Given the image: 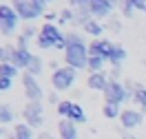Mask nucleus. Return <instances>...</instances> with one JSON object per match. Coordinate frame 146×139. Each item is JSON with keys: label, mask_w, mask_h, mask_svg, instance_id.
<instances>
[{"label": "nucleus", "mask_w": 146, "mask_h": 139, "mask_svg": "<svg viewBox=\"0 0 146 139\" xmlns=\"http://www.w3.org/2000/svg\"><path fill=\"white\" fill-rule=\"evenodd\" d=\"M133 11H135L133 0H124V2H122V16H124V18H131V16H133Z\"/></svg>", "instance_id": "c756f323"}, {"label": "nucleus", "mask_w": 146, "mask_h": 139, "mask_svg": "<svg viewBox=\"0 0 146 139\" xmlns=\"http://www.w3.org/2000/svg\"><path fill=\"white\" fill-rule=\"evenodd\" d=\"M109 77H106V75L104 73H91L89 75V80H86V86H89V88H91V91H106V86H109Z\"/></svg>", "instance_id": "4468645a"}, {"label": "nucleus", "mask_w": 146, "mask_h": 139, "mask_svg": "<svg viewBox=\"0 0 146 139\" xmlns=\"http://www.w3.org/2000/svg\"><path fill=\"white\" fill-rule=\"evenodd\" d=\"M58 132H60V139H78V128L71 119H60Z\"/></svg>", "instance_id": "2eb2a0df"}, {"label": "nucleus", "mask_w": 146, "mask_h": 139, "mask_svg": "<svg viewBox=\"0 0 146 139\" xmlns=\"http://www.w3.org/2000/svg\"><path fill=\"white\" fill-rule=\"evenodd\" d=\"M73 20H75V13H73V9L69 7V9L60 11V20H58V24H64V22H71V24H73Z\"/></svg>", "instance_id": "cd10ccee"}, {"label": "nucleus", "mask_w": 146, "mask_h": 139, "mask_svg": "<svg viewBox=\"0 0 146 139\" xmlns=\"http://www.w3.org/2000/svg\"><path fill=\"white\" fill-rule=\"evenodd\" d=\"M142 121H144V115H142V111H135V108H124L122 115H119V124H122V128H126V130L137 128Z\"/></svg>", "instance_id": "9b49d317"}, {"label": "nucleus", "mask_w": 146, "mask_h": 139, "mask_svg": "<svg viewBox=\"0 0 146 139\" xmlns=\"http://www.w3.org/2000/svg\"><path fill=\"white\" fill-rule=\"evenodd\" d=\"M18 75V69L13 64H0V77H7V80H13Z\"/></svg>", "instance_id": "a878e982"}, {"label": "nucleus", "mask_w": 146, "mask_h": 139, "mask_svg": "<svg viewBox=\"0 0 146 139\" xmlns=\"http://www.w3.org/2000/svg\"><path fill=\"white\" fill-rule=\"evenodd\" d=\"M124 60H126V49H124L122 44H115V49H113V53H111V60H109V62L113 66H119Z\"/></svg>", "instance_id": "a211bd4d"}, {"label": "nucleus", "mask_w": 146, "mask_h": 139, "mask_svg": "<svg viewBox=\"0 0 146 139\" xmlns=\"http://www.w3.org/2000/svg\"><path fill=\"white\" fill-rule=\"evenodd\" d=\"M11 7L16 9V13L20 16V20H36L44 13L46 0H13Z\"/></svg>", "instance_id": "f03ea898"}, {"label": "nucleus", "mask_w": 146, "mask_h": 139, "mask_svg": "<svg viewBox=\"0 0 146 139\" xmlns=\"http://www.w3.org/2000/svg\"><path fill=\"white\" fill-rule=\"evenodd\" d=\"M102 113H104V117H106V119H117L119 115H122V111H119L117 104H104Z\"/></svg>", "instance_id": "5701e85b"}, {"label": "nucleus", "mask_w": 146, "mask_h": 139, "mask_svg": "<svg viewBox=\"0 0 146 139\" xmlns=\"http://www.w3.org/2000/svg\"><path fill=\"white\" fill-rule=\"evenodd\" d=\"M91 13L93 18H109L113 13V2L111 0H91Z\"/></svg>", "instance_id": "ddd939ff"}, {"label": "nucleus", "mask_w": 146, "mask_h": 139, "mask_svg": "<svg viewBox=\"0 0 146 139\" xmlns=\"http://www.w3.org/2000/svg\"><path fill=\"white\" fill-rule=\"evenodd\" d=\"M18 20L20 16L16 13V9L11 5H7V2L0 5V33L2 36H11L18 29Z\"/></svg>", "instance_id": "39448f33"}, {"label": "nucleus", "mask_w": 146, "mask_h": 139, "mask_svg": "<svg viewBox=\"0 0 146 139\" xmlns=\"http://www.w3.org/2000/svg\"><path fill=\"white\" fill-rule=\"evenodd\" d=\"M69 7H71L73 13H75V20H73V24H75V27H82L84 29L93 20L91 0H71V2H69Z\"/></svg>", "instance_id": "423d86ee"}, {"label": "nucleus", "mask_w": 146, "mask_h": 139, "mask_svg": "<svg viewBox=\"0 0 146 139\" xmlns=\"http://www.w3.org/2000/svg\"><path fill=\"white\" fill-rule=\"evenodd\" d=\"M11 88V80H7V77H0V91L7 93Z\"/></svg>", "instance_id": "7c9ffc66"}, {"label": "nucleus", "mask_w": 146, "mask_h": 139, "mask_svg": "<svg viewBox=\"0 0 146 139\" xmlns=\"http://www.w3.org/2000/svg\"><path fill=\"white\" fill-rule=\"evenodd\" d=\"M31 60H33V53L29 51V49H20V46H16L13 49V55H11V64L16 66V69H25L27 71L29 64H31Z\"/></svg>", "instance_id": "f8f14e48"}, {"label": "nucleus", "mask_w": 146, "mask_h": 139, "mask_svg": "<svg viewBox=\"0 0 146 139\" xmlns=\"http://www.w3.org/2000/svg\"><path fill=\"white\" fill-rule=\"evenodd\" d=\"M89 57L91 55H89V44H86V42L66 46V51H64V62H66V66H71L75 71L86 69V66H89Z\"/></svg>", "instance_id": "7ed1b4c3"}, {"label": "nucleus", "mask_w": 146, "mask_h": 139, "mask_svg": "<svg viewBox=\"0 0 146 139\" xmlns=\"http://www.w3.org/2000/svg\"><path fill=\"white\" fill-rule=\"evenodd\" d=\"M22 88H25V95H27L29 102H40L42 99V86L38 84V80L33 75L29 73L22 75Z\"/></svg>", "instance_id": "9d476101"}, {"label": "nucleus", "mask_w": 146, "mask_h": 139, "mask_svg": "<svg viewBox=\"0 0 146 139\" xmlns=\"http://www.w3.org/2000/svg\"><path fill=\"white\" fill-rule=\"evenodd\" d=\"M111 29H115V31H119V29H122V24H119L117 20H111Z\"/></svg>", "instance_id": "f704fd0d"}, {"label": "nucleus", "mask_w": 146, "mask_h": 139, "mask_svg": "<svg viewBox=\"0 0 146 139\" xmlns=\"http://www.w3.org/2000/svg\"><path fill=\"white\" fill-rule=\"evenodd\" d=\"M119 77V66H113L111 69V80H117Z\"/></svg>", "instance_id": "473e14b6"}, {"label": "nucleus", "mask_w": 146, "mask_h": 139, "mask_svg": "<svg viewBox=\"0 0 146 139\" xmlns=\"http://www.w3.org/2000/svg\"><path fill=\"white\" fill-rule=\"evenodd\" d=\"M22 117H25V124L31 126V128H40L44 124V108L40 102H29L22 111Z\"/></svg>", "instance_id": "6e6552de"}, {"label": "nucleus", "mask_w": 146, "mask_h": 139, "mask_svg": "<svg viewBox=\"0 0 146 139\" xmlns=\"http://www.w3.org/2000/svg\"><path fill=\"white\" fill-rule=\"evenodd\" d=\"M0 121L2 124H11L13 121V111L9 106H0Z\"/></svg>", "instance_id": "c85d7f7f"}, {"label": "nucleus", "mask_w": 146, "mask_h": 139, "mask_svg": "<svg viewBox=\"0 0 146 139\" xmlns=\"http://www.w3.org/2000/svg\"><path fill=\"white\" fill-rule=\"evenodd\" d=\"M133 102H137V104H139V108H142V113H146V86H137V88H135Z\"/></svg>", "instance_id": "4be33fe9"}, {"label": "nucleus", "mask_w": 146, "mask_h": 139, "mask_svg": "<svg viewBox=\"0 0 146 139\" xmlns=\"http://www.w3.org/2000/svg\"><path fill=\"white\" fill-rule=\"evenodd\" d=\"M113 49H115V44H113V42H109V40L100 38V40H93L91 44H89V55L102 57V60H106V62H109V60H111V53H113Z\"/></svg>", "instance_id": "1a4fd4ad"}, {"label": "nucleus", "mask_w": 146, "mask_h": 139, "mask_svg": "<svg viewBox=\"0 0 146 139\" xmlns=\"http://www.w3.org/2000/svg\"><path fill=\"white\" fill-rule=\"evenodd\" d=\"M126 99H131L126 86L119 82V80H111L109 86H106V91H104V102L106 104H117L119 106V104L126 102Z\"/></svg>", "instance_id": "0eeeda50"}, {"label": "nucleus", "mask_w": 146, "mask_h": 139, "mask_svg": "<svg viewBox=\"0 0 146 139\" xmlns=\"http://www.w3.org/2000/svg\"><path fill=\"white\" fill-rule=\"evenodd\" d=\"M9 139H36V135H33V128H31V126L18 124V126L13 128V132L9 135Z\"/></svg>", "instance_id": "dca6fc26"}, {"label": "nucleus", "mask_w": 146, "mask_h": 139, "mask_svg": "<svg viewBox=\"0 0 146 139\" xmlns=\"http://www.w3.org/2000/svg\"><path fill=\"white\" fill-rule=\"evenodd\" d=\"M36 139H55V137H53V135H49V132H40Z\"/></svg>", "instance_id": "72a5a7b5"}, {"label": "nucleus", "mask_w": 146, "mask_h": 139, "mask_svg": "<svg viewBox=\"0 0 146 139\" xmlns=\"http://www.w3.org/2000/svg\"><path fill=\"white\" fill-rule=\"evenodd\" d=\"M75 77H78V71L71 69V66H60L58 71H53L51 75V84H53L55 91H69L73 84H75Z\"/></svg>", "instance_id": "20e7f679"}, {"label": "nucleus", "mask_w": 146, "mask_h": 139, "mask_svg": "<svg viewBox=\"0 0 146 139\" xmlns=\"http://www.w3.org/2000/svg\"><path fill=\"white\" fill-rule=\"evenodd\" d=\"M64 38H66V33H62L58 24L44 22L36 40H38V46H40V49H66V40H64Z\"/></svg>", "instance_id": "f257e3e1"}, {"label": "nucleus", "mask_w": 146, "mask_h": 139, "mask_svg": "<svg viewBox=\"0 0 146 139\" xmlns=\"http://www.w3.org/2000/svg\"><path fill=\"white\" fill-rule=\"evenodd\" d=\"M69 119H71L73 124H84V121H86V113H84V108L80 106V104L73 102V108H71V115H69Z\"/></svg>", "instance_id": "6ab92c4d"}, {"label": "nucleus", "mask_w": 146, "mask_h": 139, "mask_svg": "<svg viewBox=\"0 0 146 139\" xmlns=\"http://www.w3.org/2000/svg\"><path fill=\"white\" fill-rule=\"evenodd\" d=\"M71 108H73V102L60 99V104H58V115H60L62 119H69V115H71Z\"/></svg>", "instance_id": "393cba45"}, {"label": "nucleus", "mask_w": 146, "mask_h": 139, "mask_svg": "<svg viewBox=\"0 0 146 139\" xmlns=\"http://www.w3.org/2000/svg\"><path fill=\"white\" fill-rule=\"evenodd\" d=\"M133 5H135V9L146 11V2H144V0H133Z\"/></svg>", "instance_id": "2f4dec72"}, {"label": "nucleus", "mask_w": 146, "mask_h": 139, "mask_svg": "<svg viewBox=\"0 0 146 139\" xmlns=\"http://www.w3.org/2000/svg\"><path fill=\"white\" fill-rule=\"evenodd\" d=\"M84 31H86L89 36H93V38H98V40H100V36H102V33H104V27H102L100 22H98V20L93 18L91 22H89V24L84 27Z\"/></svg>", "instance_id": "aec40b11"}, {"label": "nucleus", "mask_w": 146, "mask_h": 139, "mask_svg": "<svg viewBox=\"0 0 146 139\" xmlns=\"http://www.w3.org/2000/svg\"><path fill=\"white\" fill-rule=\"evenodd\" d=\"M42 69H44V64H42V60H40L38 55H33V60H31V64H29V69L25 71V73L33 75V77H38V75L42 73Z\"/></svg>", "instance_id": "412c9836"}, {"label": "nucleus", "mask_w": 146, "mask_h": 139, "mask_svg": "<svg viewBox=\"0 0 146 139\" xmlns=\"http://www.w3.org/2000/svg\"><path fill=\"white\" fill-rule=\"evenodd\" d=\"M144 13H146V11H144Z\"/></svg>", "instance_id": "4c0bfd02"}, {"label": "nucleus", "mask_w": 146, "mask_h": 139, "mask_svg": "<svg viewBox=\"0 0 146 139\" xmlns=\"http://www.w3.org/2000/svg\"><path fill=\"white\" fill-rule=\"evenodd\" d=\"M122 139H135V137H133V135H124Z\"/></svg>", "instance_id": "e433bc0d"}, {"label": "nucleus", "mask_w": 146, "mask_h": 139, "mask_svg": "<svg viewBox=\"0 0 146 139\" xmlns=\"http://www.w3.org/2000/svg\"><path fill=\"white\" fill-rule=\"evenodd\" d=\"M104 64H106V60H102V57H89V73H102V69H104Z\"/></svg>", "instance_id": "b1692460"}, {"label": "nucleus", "mask_w": 146, "mask_h": 139, "mask_svg": "<svg viewBox=\"0 0 146 139\" xmlns=\"http://www.w3.org/2000/svg\"><path fill=\"white\" fill-rule=\"evenodd\" d=\"M66 46H73V44H80V42H84V38L80 36V33H75V31H66ZM66 51V49H64Z\"/></svg>", "instance_id": "bb28decb"}, {"label": "nucleus", "mask_w": 146, "mask_h": 139, "mask_svg": "<svg viewBox=\"0 0 146 139\" xmlns=\"http://www.w3.org/2000/svg\"><path fill=\"white\" fill-rule=\"evenodd\" d=\"M49 102H53V104H60V102H58V93H51V95H49Z\"/></svg>", "instance_id": "c9c22d12"}, {"label": "nucleus", "mask_w": 146, "mask_h": 139, "mask_svg": "<svg viewBox=\"0 0 146 139\" xmlns=\"http://www.w3.org/2000/svg\"><path fill=\"white\" fill-rule=\"evenodd\" d=\"M38 33H40V29L27 27V29H25V31L18 36V44H16V46H20V49H29V40H31V38H38Z\"/></svg>", "instance_id": "f3484780"}]
</instances>
